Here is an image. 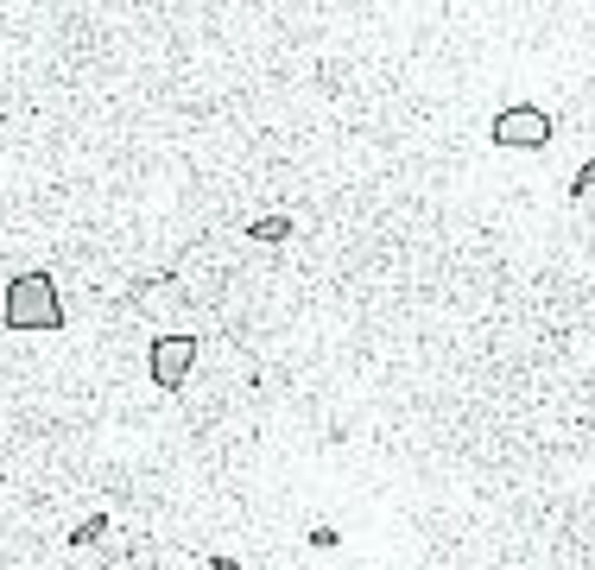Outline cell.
Segmentation results:
<instances>
[{
    "mask_svg": "<svg viewBox=\"0 0 595 570\" xmlns=\"http://www.w3.org/2000/svg\"><path fill=\"white\" fill-rule=\"evenodd\" d=\"M558 190H564V204H583V197H590V190H595V153L583 158V165L570 172V184H558Z\"/></svg>",
    "mask_w": 595,
    "mask_h": 570,
    "instance_id": "obj_7",
    "label": "cell"
},
{
    "mask_svg": "<svg viewBox=\"0 0 595 570\" xmlns=\"http://www.w3.org/2000/svg\"><path fill=\"white\" fill-rule=\"evenodd\" d=\"M241 234H247L254 248H285V241L298 234V216H285V209H273V216H254V222H247Z\"/></svg>",
    "mask_w": 595,
    "mask_h": 570,
    "instance_id": "obj_5",
    "label": "cell"
},
{
    "mask_svg": "<svg viewBox=\"0 0 595 570\" xmlns=\"http://www.w3.org/2000/svg\"><path fill=\"white\" fill-rule=\"evenodd\" d=\"M108 526H114V519H108V507H96L89 519H77V526H70V539H64V545H70V551H89V545L108 539Z\"/></svg>",
    "mask_w": 595,
    "mask_h": 570,
    "instance_id": "obj_6",
    "label": "cell"
},
{
    "mask_svg": "<svg viewBox=\"0 0 595 570\" xmlns=\"http://www.w3.org/2000/svg\"><path fill=\"white\" fill-rule=\"evenodd\" d=\"M64 285L57 273L45 266H26V273H13L7 292H0V330L7 337H57L64 330Z\"/></svg>",
    "mask_w": 595,
    "mask_h": 570,
    "instance_id": "obj_1",
    "label": "cell"
},
{
    "mask_svg": "<svg viewBox=\"0 0 595 570\" xmlns=\"http://www.w3.org/2000/svg\"><path fill=\"white\" fill-rule=\"evenodd\" d=\"M209 570H241V558L234 551H209Z\"/></svg>",
    "mask_w": 595,
    "mask_h": 570,
    "instance_id": "obj_9",
    "label": "cell"
},
{
    "mask_svg": "<svg viewBox=\"0 0 595 570\" xmlns=\"http://www.w3.org/2000/svg\"><path fill=\"white\" fill-rule=\"evenodd\" d=\"M128 298L140 311H165V305H190V285H184L178 273H146V279L128 285Z\"/></svg>",
    "mask_w": 595,
    "mask_h": 570,
    "instance_id": "obj_4",
    "label": "cell"
},
{
    "mask_svg": "<svg viewBox=\"0 0 595 570\" xmlns=\"http://www.w3.org/2000/svg\"><path fill=\"white\" fill-rule=\"evenodd\" d=\"M337 545H342L337 526H311V551H337Z\"/></svg>",
    "mask_w": 595,
    "mask_h": 570,
    "instance_id": "obj_8",
    "label": "cell"
},
{
    "mask_svg": "<svg viewBox=\"0 0 595 570\" xmlns=\"http://www.w3.org/2000/svg\"><path fill=\"white\" fill-rule=\"evenodd\" d=\"M197 362H203V337H190V330H158V337L146 342V381H153L158 393H184V381L197 374Z\"/></svg>",
    "mask_w": 595,
    "mask_h": 570,
    "instance_id": "obj_3",
    "label": "cell"
},
{
    "mask_svg": "<svg viewBox=\"0 0 595 570\" xmlns=\"http://www.w3.org/2000/svg\"><path fill=\"white\" fill-rule=\"evenodd\" d=\"M488 146L494 153H544V146H558V114L532 96H514L488 114Z\"/></svg>",
    "mask_w": 595,
    "mask_h": 570,
    "instance_id": "obj_2",
    "label": "cell"
}]
</instances>
